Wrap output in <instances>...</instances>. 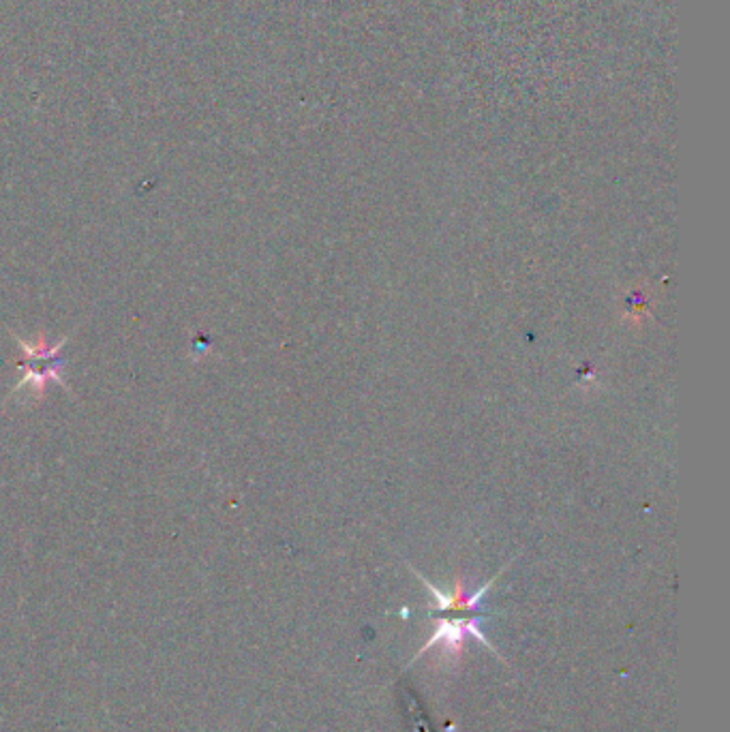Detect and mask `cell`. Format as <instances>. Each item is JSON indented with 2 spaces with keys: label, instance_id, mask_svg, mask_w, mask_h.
Masks as SVG:
<instances>
[{
  "label": "cell",
  "instance_id": "obj_1",
  "mask_svg": "<svg viewBox=\"0 0 730 732\" xmlns=\"http://www.w3.org/2000/svg\"><path fill=\"white\" fill-rule=\"evenodd\" d=\"M484 621H486V617H471V619H441V621H437V623H435V632H433V636L427 640V645H424V647L418 651V655H416L414 660L422 658L424 653L431 651V649H433V647H437V645H444V649H446V651H452V653H454L456 649H461V647H463L465 638H476V640H480V643H482L486 649L493 651L495 655H499V653H497V649H495V645H493L491 640L486 638V636H484V632H482V623H484Z\"/></svg>",
  "mask_w": 730,
  "mask_h": 732
},
{
  "label": "cell",
  "instance_id": "obj_2",
  "mask_svg": "<svg viewBox=\"0 0 730 732\" xmlns=\"http://www.w3.org/2000/svg\"><path fill=\"white\" fill-rule=\"evenodd\" d=\"M420 581L424 585H427L431 589V593H433V606H431V610H439V613H446V610H463V613L467 610V613H482V610H484V596H486V591H489L493 587L495 578H493V581L486 583L484 587H480L478 591H474V593H467L461 587L456 589L454 593H444V591H439L435 585H431L427 581V578L420 576Z\"/></svg>",
  "mask_w": 730,
  "mask_h": 732
}]
</instances>
